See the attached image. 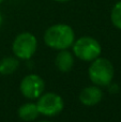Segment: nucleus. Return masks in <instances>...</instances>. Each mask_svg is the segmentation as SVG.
I'll list each match as a JSON object with an SVG mask.
<instances>
[{
  "label": "nucleus",
  "instance_id": "obj_8",
  "mask_svg": "<svg viewBox=\"0 0 121 122\" xmlns=\"http://www.w3.org/2000/svg\"><path fill=\"white\" fill-rule=\"evenodd\" d=\"M75 63V57L69 49L59 51L55 58V65L61 73H68L73 69Z\"/></svg>",
  "mask_w": 121,
  "mask_h": 122
},
{
  "label": "nucleus",
  "instance_id": "obj_12",
  "mask_svg": "<svg viewBox=\"0 0 121 122\" xmlns=\"http://www.w3.org/2000/svg\"><path fill=\"white\" fill-rule=\"evenodd\" d=\"M53 1H56V2H61V3H64V2H69L71 0H53Z\"/></svg>",
  "mask_w": 121,
  "mask_h": 122
},
{
  "label": "nucleus",
  "instance_id": "obj_5",
  "mask_svg": "<svg viewBox=\"0 0 121 122\" xmlns=\"http://www.w3.org/2000/svg\"><path fill=\"white\" fill-rule=\"evenodd\" d=\"M36 106L40 115L45 117H56L64 108V101L61 95L55 92H44L36 99Z\"/></svg>",
  "mask_w": 121,
  "mask_h": 122
},
{
  "label": "nucleus",
  "instance_id": "obj_2",
  "mask_svg": "<svg viewBox=\"0 0 121 122\" xmlns=\"http://www.w3.org/2000/svg\"><path fill=\"white\" fill-rule=\"evenodd\" d=\"M115 76V67L108 59L99 57L91 61L88 67V77L93 85L99 87H107L113 82Z\"/></svg>",
  "mask_w": 121,
  "mask_h": 122
},
{
  "label": "nucleus",
  "instance_id": "obj_15",
  "mask_svg": "<svg viewBox=\"0 0 121 122\" xmlns=\"http://www.w3.org/2000/svg\"><path fill=\"white\" fill-rule=\"evenodd\" d=\"M3 1H4V0H0V4H1L2 2H3Z\"/></svg>",
  "mask_w": 121,
  "mask_h": 122
},
{
  "label": "nucleus",
  "instance_id": "obj_11",
  "mask_svg": "<svg viewBox=\"0 0 121 122\" xmlns=\"http://www.w3.org/2000/svg\"><path fill=\"white\" fill-rule=\"evenodd\" d=\"M111 21L113 26L121 30V0L114 4L111 11Z\"/></svg>",
  "mask_w": 121,
  "mask_h": 122
},
{
  "label": "nucleus",
  "instance_id": "obj_3",
  "mask_svg": "<svg viewBox=\"0 0 121 122\" xmlns=\"http://www.w3.org/2000/svg\"><path fill=\"white\" fill-rule=\"evenodd\" d=\"M72 53L77 59L85 62H91L101 56L102 46L96 39L84 36L75 39L72 45Z\"/></svg>",
  "mask_w": 121,
  "mask_h": 122
},
{
  "label": "nucleus",
  "instance_id": "obj_1",
  "mask_svg": "<svg viewBox=\"0 0 121 122\" xmlns=\"http://www.w3.org/2000/svg\"><path fill=\"white\" fill-rule=\"evenodd\" d=\"M44 43L54 51L70 49L75 41V32L68 24H55L45 30Z\"/></svg>",
  "mask_w": 121,
  "mask_h": 122
},
{
  "label": "nucleus",
  "instance_id": "obj_13",
  "mask_svg": "<svg viewBox=\"0 0 121 122\" xmlns=\"http://www.w3.org/2000/svg\"><path fill=\"white\" fill-rule=\"evenodd\" d=\"M2 23H3V18H2L1 13H0V28H1V26H2Z\"/></svg>",
  "mask_w": 121,
  "mask_h": 122
},
{
  "label": "nucleus",
  "instance_id": "obj_14",
  "mask_svg": "<svg viewBox=\"0 0 121 122\" xmlns=\"http://www.w3.org/2000/svg\"><path fill=\"white\" fill-rule=\"evenodd\" d=\"M36 122H51V121H48V120H41V121H36Z\"/></svg>",
  "mask_w": 121,
  "mask_h": 122
},
{
  "label": "nucleus",
  "instance_id": "obj_9",
  "mask_svg": "<svg viewBox=\"0 0 121 122\" xmlns=\"http://www.w3.org/2000/svg\"><path fill=\"white\" fill-rule=\"evenodd\" d=\"M17 116L20 120L25 122H32L35 121L38 117L40 116L36 103L34 102H27L20 105L17 109Z\"/></svg>",
  "mask_w": 121,
  "mask_h": 122
},
{
  "label": "nucleus",
  "instance_id": "obj_10",
  "mask_svg": "<svg viewBox=\"0 0 121 122\" xmlns=\"http://www.w3.org/2000/svg\"><path fill=\"white\" fill-rule=\"evenodd\" d=\"M19 66V59L15 56H8L0 60V74L1 75H12Z\"/></svg>",
  "mask_w": 121,
  "mask_h": 122
},
{
  "label": "nucleus",
  "instance_id": "obj_6",
  "mask_svg": "<svg viewBox=\"0 0 121 122\" xmlns=\"http://www.w3.org/2000/svg\"><path fill=\"white\" fill-rule=\"evenodd\" d=\"M21 94L28 100H36L44 93L45 81L38 74H27L19 84Z\"/></svg>",
  "mask_w": 121,
  "mask_h": 122
},
{
  "label": "nucleus",
  "instance_id": "obj_7",
  "mask_svg": "<svg viewBox=\"0 0 121 122\" xmlns=\"http://www.w3.org/2000/svg\"><path fill=\"white\" fill-rule=\"evenodd\" d=\"M103 99V90L101 87L92 85V86L85 87L81 89V91L78 94V100L83 105L91 107L96 106L102 101Z\"/></svg>",
  "mask_w": 121,
  "mask_h": 122
},
{
  "label": "nucleus",
  "instance_id": "obj_4",
  "mask_svg": "<svg viewBox=\"0 0 121 122\" xmlns=\"http://www.w3.org/2000/svg\"><path fill=\"white\" fill-rule=\"evenodd\" d=\"M38 49V40L31 32H21L15 36L12 43L13 55L19 60H29Z\"/></svg>",
  "mask_w": 121,
  "mask_h": 122
}]
</instances>
